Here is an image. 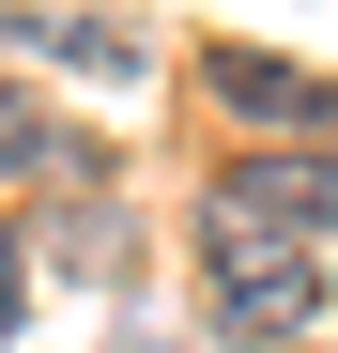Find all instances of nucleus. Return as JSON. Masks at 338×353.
I'll return each instance as SVG.
<instances>
[{"instance_id":"obj_1","label":"nucleus","mask_w":338,"mask_h":353,"mask_svg":"<svg viewBox=\"0 0 338 353\" xmlns=\"http://www.w3.org/2000/svg\"><path fill=\"white\" fill-rule=\"evenodd\" d=\"M200 246H215V261H261V246H323V261H338V154L215 169V185H200Z\"/></svg>"},{"instance_id":"obj_2","label":"nucleus","mask_w":338,"mask_h":353,"mask_svg":"<svg viewBox=\"0 0 338 353\" xmlns=\"http://www.w3.org/2000/svg\"><path fill=\"white\" fill-rule=\"evenodd\" d=\"M215 108H231V123H292V139H338V77L277 62V46H215Z\"/></svg>"},{"instance_id":"obj_3","label":"nucleus","mask_w":338,"mask_h":353,"mask_svg":"<svg viewBox=\"0 0 338 353\" xmlns=\"http://www.w3.org/2000/svg\"><path fill=\"white\" fill-rule=\"evenodd\" d=\"M0 46H46V62H77V77H139L154 62L123 16H0Z\"/></svg>"},{"instance_id":"obj_4","label":"nucleus","mask_w":338,"mask_h":353,"mask_svg":"<svg viewBox=\"0 0 338 353\" xmlns=\"http://www.w3.org/2000/svg\"><path fill=\"white\" fill-rule=\"evenodd\" d=\"M31 169H62V123L31 92H0V185H31Z\"/></svg>"},{"instance_id":"obj_5","label":"nucleus","mask_w":338,"mask_h":353,"mask_svg":"<svg viewBox=\"0 0 338 353\" xmlns=\"http://www.w3.org/2000/svg\"><path fill=\"white\" fill-rule=\"evenodd\" d=\"M16 307H31V246L0 230V353H16Z\"/></svg>"}]
</instances>
